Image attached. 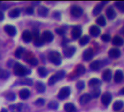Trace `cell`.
I'll use <instances>...</instances> for the list:
<instances>
[{
  "label": "cell",
  "mask_w": 124,
  "mask_h": 112,
  "mask_svg": "<svg viewBox=\"0 0 124 112\" xmlns=\"http://www.w3.org/2000/svg\"><path fill=\"white\" fill-rule=\"evenodd\" d=\"M100 93H101V92H100V90L99 88H95L94 90H93L92 91L90 95H91L92 98H98V97L100 96Z\"/></svg>",
  "instance_id": "37"
},
{
  "label": "cell",
  "mask_w": 124,
  "mask_h": 112,
  "mask_svg": "<svg viewBox=\"0 0 124 112\" xmlns=\"http://www.w3.org/2000/svg\"><path fill=\"white\" fill-rule=\"evenodd\" d=\"M44 44V41L41 37H39L37 39H35L34 40V45L36 47H41Z\"/></svg>",
  "instance_id": "36"
},
{
  "label": "cell",
  "mask_w": 124,
  "mask_h": 112,
  "mask_svg": "<svg viewBox=\"0 0 124 112\" xmlns=\"http://www.w3.org/2000/svg\"><path fill=\"white\" fill-rule=\"evenodd\" d=\"M102 9H103V4H97V5H96L95 7H94V8L93 9V15H99L101 12H102Z\"/></svg>",
  "instance_id": "30"
},
{
  "label": "cell",
  "mask_w": 124,
  "mask_h": 112,
  "mask_svg": "<svg viewBox=\"0 0 124 112\" xmlns=\"http://www.w3.org/2000/svg\"><path fill=\"white\" fill-rule=\"evenodd\" d=\"M4 13H3L1 11H0V21H1V20H2L4 19Z\"/></svg>",
  "instance_id": "50"
},
{
  "label": "cell",
  "mask_w": 124,
  "mask_h": 112,
  "mask_svg": "<svg viewBox=\"0 0 124 112\" xmlns=\"http://www.w3.org/2000/svg\"><path fill=\"white\" fill-rule=\"evenodd\" d=\"M0 4H1V2H0Z\"/></svg>",
  "instance_id": "55"
},
{
  "label": "cell",
  "mask_w": 124,
  "mask_h": 112,
  "mask_svg": "<svg viewBox=\"0 0 124 112\" xmlns=\"http://www.w3.org/2000/svg\"><path fill=\"white\" fill-rule=\"evenodd\" d=\"M33 12H34V9L32 7H27L26 9V13L28 14V15H32L33 14Z\"/></svg>",
  "instance_id": "47"
},
{
  "label": "cell",
  "mask_w": 124,
  "mask_h": 112,
  "mask_svg": "<svg viewBox=\"0 0 124 112\" xmlns=\"http://www.w3.org/2000/svg\"><path fill=\"white\" fill-rule=\"evenodd\" d=\"M101 66H102L101 61H100V60H95V61H93V62L90 64L89 67H90V69H91L92 70H93V71H97V70L101 67Z\"/></svg>",
  "instance_id": "24"
},
{
  "label": "cell",
  "mask_w": 124,
  "mask_h": 112,
  "mask_svg": "<svg viewBox=\"0 0 124 112\" xmlns=\"http://www.w3.org/2000/svg\"><path fill=\"white\" fill-rule=\"evenodd\" d=\"M124 102L122 101H117L113 103V110L114 111H120L124 107Z\"/></svg>",
  "instance_id": "28"
},
{
  "label": "cell",
  "mask_w": 124,
  "mask_h": 112,
  "mask_svg": "<svg viewBox=\"0 0 124 112\" xmlns=\"http://www.w3.org/2000/svg\"><path fill=\"white\" fill-rule=\"evenodd\" d=\"M0 112H7V109H1V111Z\"/></svg>",
  "instance_id": "52"
},
{
  "label": "cell",
  "mask_w": 124,
  "mask_h": 112,
  "mask_svg": "<svg viewBox=\"0 0 124 112\" xmlns=\"http://www.w3.org/2000/svg\"><path fill=\"white\" fill-rule=\"evenodd\" d=\"M35 104L37 106H44V100L43 98H39L35 102Z\"/></svg>",
  "instance_id": "45"
},
{
  "label": "cell",
  "mask_w": 124,
  "mask_h": 112,
  "mask_svg": "<svg viewBox=\"0 0 124 112\" xmlns=\"http://www.w3.org/2000/svg\"><path fill=\"white\" fill-rule=\"evenodd\" d=\"M32 38H33V35L31 34V31H28V30H25L23 32L22 34V39H23V41L26 43H28V42H31V41L32 40Z\"/></svg>",
  "instance_id": "14"
},
{
  "label": "cell",
  "mask_w": 124,
  "mask_h": 112,
  "mask_svg": "<svg viewBox=\"0 0 124 112\" xmlns=\"http://www.w3.org/2000/svg\"><path fill=\"white\" fill-rule=\"evenodd\" d=\"M76 47L73 46H68V47H65L63 49V53L64 55L67 58H70L72 57L74 53L76 52Z\"/></svg>",
  "instance_id": "7"
},
{
  "label": "cell",
  "mask_w": 124,
  "mask_h": 112,
  "mask_svg": "<svg viewBox=\"0 0 124 112\" xmlns=\"http://www.w3.org/2000/svg\"><path fill=\"white\" fill-rule=\"evenodd\" d=\"M108 55L112 58H118L121 56V52L118 48H112L109 50Z\"/></svg>",
  "instance_id": "12"
},
{
  "label": "cell",
  "mask_w": 124,
  "mask_h": 112,
  "mask_svg": "<svg viewBox=\"0 0 124 112\" xmlns=\"http://www.w3.org/2000/svg\"><path fill=\"white\" fill-rule=\"evenodd\" d=\"M101 85H102V82L99 79H97V78H93L90 79L89 82V86L90 87L98 88Z\"/></svg>",
  "instance_id": "15"
},
{
  "label": "cell",
  "mask_w": 124,
  "mask_h": 112,
  "mask_svg": "<svg viewBox=\"0 0 124 112\" xmlns=\"http://www.w3.org/2000/svg\"><path fill=\"white\" fill-rule=\"evenodd\" d=\"M38 73L40 75V77H45L47 74H48V71L46 70V69L45 67H39L38 69Z\"/></svg>",
  "instance_id": "31"
},
{
  "label": "cell",
  "mask_w": 124,
  "mask_h": 112,
  "mask_svg": "<svg viewBox=\"0 0 124 112\" xmlns=\"http://www.w3.org/2000/svg\"><path fill=\"white\" fill-rule=\"evenodd\" d=\"M85 72H86V68L84 66H82V65H78V66H76V68L75 69V73L78 76L82 75Z\"/></svg>",
  "instance_id": "27"
},
{
  "label": "cell",
  "mask_w": 124,
  "mask_h": 112,
  "mask_svg": "<svg viewBox=\"0 0 124 112\" xmlns=\"http://www.w3.org/2000/svg\"><path fill=\"white\" fill-rule=\"evenodd\" d=\"M32 35L34 36L35 39H37V38L40 37V36H39V35H40V34H39V30H37V29H35V30L33 31Z\"/></svg>",
  "instance_id": "48"
},
{
  "label": "cell",
  "mask_w": 124,
  "mask_h": 112,
  "mask_svg": "<svg viewBox=\"0 0 124 112\" xmlns=\"http://www.w3.org/2000/svg\"><path fill=\"white\" fill-rule=\"evenodd\" d=\"M110 39H111V37H110V36L109 35V34H103L102 36H101V39L102 40H103L105 42H108L110 40Z\"/></svg>",
  "instance_id": "44"
},
{
  "label": "cell",
  "mask_w": 124,
  "mask_h": 112,
  "mask_svg": "<svg viewBox=\"0 0 124 112\" xmlns=\"http://www.w3.org/2000/svg\"></svg>",
  "instance_id": "56"
},
{
  "label": "cell",
  "mask_w": 124,
  "mask_h": 112,
  "mask_svg": "<svg viewBox=\"0 0 124 112\" xmlns=\"http://www.w3.org/2000/svg\"><path fill=\"white\" fill-rule=\"evenodd\" d=\"M97 23H98V25L101 26H105L106 25V20L105 17L103 15L100 16L97 19Z\"/></svg>",
  "instance_id": "34"
},
{
  "label": "cell",
  "mask_w": 124,
  "mask_h": 112,
  "mask_svg": "<svg viewBox=\"0 0 124 112\" xmlns=\"http://www.w3.org/2000/svg\"><path fill=\"white\" fill-rule=\"evenodd\" d=\"M76 87H77L78 90H83V89L85 87V83H84V82H83V81H79V82H78L76 83Z\"/></svg>",
  "instance_id": "43"
},
{
  "label": "cell",
  "mask_w": 124,
  "mask_h": 112,
  "mask_svg": "<svg viewBox=\"0 0 124 112\" xmlns=\"http://www.w3.org/2000/svg\"><path fill=\"white\" fill-rule=\"evenodd\" d=\"M81 34H82V28L80 26H76L73 28L71 35L74 39H78L81 36Z\"/></svg>",
  "instance_id": "6"
},
{
  "label": "cell",
  "mask_w": 124,
  "mask_h": 112,
  "mask_svg": "<svg viewBox=\"0 0 124 112\" xmlns=\"http://www.w3.org/2000/svg\"><path fill=\"white\" fill-rule=\"evenodd\" d=\"M83 9L78 5H73L70 8V13L74 17H80L83 14Z\"/></svg>",
  "instance_id": "5"
},
{
  "label": "cell",
  "mask_w": 124,
  "mask_h": 112,
  "mask_svg": "<svg viewBox=\"0 0 124 112\" xmlns=\"http://www.w3.org/2000/svg\"><path fill=\"white\" fill-rule=\"evenodd\" d=\"M124 43V39L119 36H116L112 40V44L115 46H122Z\"/></svg>",
  "instance_id": "22"
},
{
  "label": "cell",
  "mask_w": 124,
  "mask_h": 112,
  "mask_svg": "<svg viewBox=\"0 0 124 112\" xmlns=\"http://www.w3.org/2000/svg\"><path fill=\"white\" fill-rule=\"evenodd\" d=\"M106 15L109 20H113L116 17V12L113 7H109L106 10Z\"/></svg>",
  "instance_id": "18"
},
{
  "label": "cell",
  "mask_w": 124,
  "mask_h": 112,
  "mask_svg": "<svg viewBox=\"0 0 124 112\" xmlns=\"http://www.w3.org/2000/svg\"><path fill=\"white\" fill-rule=\"evenodd\" d=\"M100 28L96 25L92 26L89 28V34L94 37H97L100 34Z\"/></svg>",
  "instance_id": "13"
},
{
  "label": "cell",
  "mask_w": 124,
  "mask_h": 112,
  "mask_svg": "<svg viewBox=\"0 0 124 112\" xmlns=\"http://www.w3.org/2000/svg\"><path fill=\"white\" fill-rule=\"evenodd\" d=\"M93 55H94V52H93L92 49L88 48V49L85 50L83 53V59L85 61H89L92 59Z\"/></svg>",
  "instance_id": "11"
},
{
  "label": "cell",
  "mask_w": 124,
  "mask_h": 112,
  "mask_svg": "<svg viewBox=\"0 0 124 112\" xmlns=\"http://www.w3.org/2000/svg\"><path fill=\"white\" fill-rule=\"evenodd\" d=\"M20 84L21 85H32L33 82L31 79H24L21 82H20Z\"/></svg>",
  "instance_id": "42"
},
{
  "label": "cell",
  "mask_w": 124,
  "mask_h": 112,
  "mask_svg": "<svg viewBox=\"0 0 124 112\" xmlns=\"http://www.w3.org/2000/svg\"><path fill=\"white\" fill-rule=\"evenodd\" d=\"M14 73L17 76L23 77L31 74V71L20 63H15L14 65Z\"/></svg>",
  "instance_id": "1"
},
{
  "label": "cell",
  "mask_w": 124,
  "mask_h": 112,
  "mask_svg": "<svg viewBox=\"0 0 124 112\" xmlns=\"http://www.w3.org/2000/svg\"><path fill=\"white\" fill-rule=\"evenodd\" d=\"M89 40H90V39H89V37L88 36H84L82 38H81V39L79 41V44L81 46H84V45H86V44L89 43Z\"/></svg>",
  "instance_id": "35"
},
{
  "label": "cell",
  "mask_w": 124,
  "mask_h": 112,
  "mask_svg": "<svg viewBox=\"0 0 124 112\" xmlns=\"http://www.w3.org/2000/svg\"><path fill=\"white\" fill-rule=\"evenodd\" d=\"M28 63H29L32 66H37V64H38V60H37V58H36L34 57H31V58H28Z\"/></svg>",
  "instance_id": "41"
},
{
  "label": "cell",
  "mask_w": 124,
  "mask_h": 112,
  "mask_svg": "<svg viewBox=\"0 0 124 112\" xmlns=\"http://www.w3.org/2000/svg\"><path fill=\"white\" fill-rule=\"evenodd\" d=\"M65 76V71H63V70H61V71H57L55 74L52 75L49 79V82H48V84L49 85H54L57 81L59 80H61Z\"/></svg>",
  "instance_id": "3"
},
{
  "label": "cell",
  "mask_w": 124,
  "mask_h": 112,
  "mask_svg": "<svg viewBox=\"0 0 124 112\" xmlns=\"http://www.w3.org/2000/svg\"><path fill=\"white\" fill-rule=\"evenodd\" d=\"M4 28L5 32L8 34L10 36H14L17 34L16 28L12 25H6Z\"/></svg>",
  "instance_id": "10"
},
{
  "label": "cell",
  "mask_w": 124,
  "mask_h": 112,
  "mask_svg": "<svg viewBox=\"0 0 124 112\" xmlns=\"http://www.w3.org/2000/svg\"><path fill=\"white\" fill-rule=\"evenodd\" d=\"M116 6L117 8L121 10L122 12H124V1H116Z\"/></svg>",
  "instance_id": "39"
},
{
  "label": "cell",
  "mask_w": 124,
  "mask_h": 112,
  "mask_svg": "<svg viewBox=\"0 0 124 112\" xmlns=\"http://www.w3.org/2000/svg\"><path fill=\"white\" fill-rule=\"evenodd\" d=\"M55 31H56V33H57V34H58L59 35H61V36L64 35V34H65V31L63 28H56V29H55Z\"/></svg>",
  "instance_id": "46"
},
{
  "label": "cell",
  "mask_w": 124,
  "mask_h": 112,
  "mask_svg": "<svg viewBox=\"0 0 124 112\" xmlns=\"http://www.w3.org/2000/svg\"><path fill=\"white\" fill-rule=\"evenodd\" d=\"M48 107L51 109H57L59 107V104L56 101H51L48 104Z\"/></svg>",
  "instance_id": "38"
},
{
  "label": "cell",
  "mask_w": 124,
  "mask_h": 112,
  "mask_svg": "<svg viewBox=\"0 0 124 112\" xmlns=\"http://www.w3.org/2000/svg\"><path fill=\"white\" fill-rule=\"evenodd\" d=\"M36 89L39 93H44L45 91L46 87H45V85L42 82L38 81L36 83Z\"/></svg>",
  "instance_id": "29"
},
{
  "label": "cell",
  "mask_w": 124,
  "mask_h": 112,
  "mask_svg": "<svg viewBox=\"0 0 124 112\" xmlns=\"http://www.w3.org/2000/svg\"><path fill=\"white\" fill-rule=\"evenodd\" d=\"M70 89L68 87H65L60 90L57 95V98L60 100H65L70 95Z\"/></svg>",
  "instance_id": "4"
},
{
  "label": "cell",
  "mask_w": 124,
  "mask_h": 112,
  "mask_svg": "<svg viewBox=\"0 0 124 112\" xmlns=\"http://www.w3.org/2000/svg\"><path fill=\"white\" fill-rule=\"evenodd\" d=\"M91 100H92V97H91L90 94L85 93L80 97V103L81 105H85V104L88 103Z\"/></svg>",
  "instance_id": "16"
},
{
  "label": "cell",
  "mask_w": 124,
  "mask_h": 112,
  "mask_svg": "<svg viewBox=\"0 0 124 112\" xmlns=\"http://www.w3.org/2000/svg\"><path fill=\"white\" fill-rule=\"evenodd\" d=\"M101 101H102V103L105 106H108L110 103V102L112 101V95H111V93H108V92L105 93L102 95Z\"/></svg>",
  "instance_id": "8"
},
{
  "label": "cell",
  "mask_w": 124,
  "mask_h": 112,
  "mask_svg": "<svg viewBox=\"0 0 124 112\" xmlns=\"http://www.w3.org/2000/svg\"><path fill=\"white\" fill-rule=\"evenodd\" d=\"M30 94H31V92L28 89H26V88H24V89H22L20 93H19V96L21 99H23V100H25L27 98H29L30 96Z\"/></svg>",
  "instance_id": "17"
},
{
  "label": "cell",
  "mask_w": 124,
  "mask_h": 112,
  "mask_svg": "<svg viewBox=\"0 0 124 112\" xmlns=\"http://www.w3.org/2000/svg\"><path fill=\"white\" fill-rule=\"evenodd\" d=\"M5 97L8 101H15L16 98V95L13 93H9L6 95Z\"/></svg>",
  "instance_id": "40"
},
{
  "label": "cell",
  "mask_w": 124,
  "mask_h": 112,
  "mask_svg": "<svg viewBox=\"0 0 124 112\" xmlns=\"http://www.w3.org/2000/svg\"><path fill=\"white\" fill-rule=\"evenodd\" d=\"M48 58L51 63H52L56 66H59L61 64L62 62L61 56L60 54L57 51H51L48 55Z\"/></svg>",
  "instance_id": "2"
},
{
  "label": "cell",
  "mask_w": 124,
  "mask_h": 112,
  "mask_svg": "<svg viewBox=\"0 0 124 112\" xmlns=\"http://www.w3.org/2000/svg\"><path fill=\"white\" fill-rule=\"evenodd\" d=\"M112 77H113V74L110 69L105 70L102 74V78L105 82H110L112 79Z\"/></svg>",
  "instance_id": "19"
},
{
  "label": "cell",
  "mask_w": 124,
  "mask_h": 112,
  "mask_svg": "<svg viewBox=\"0 0 124 112\" xmlns=\"http://www.w3.org/2000/svg\"><path fill=\"white\" fill-rule=\"evenodd\" d=\"M9 77V73L8 71L0 69V79H7Z\"/></svg>",
  "instance_id": "33"
},
{
  "label": "cell",
  "mask_w": 124,
  "mask_h": 112,
  "mask_svg": "<svg viewBox=\"0 0 124 112\" xmlns=\"http://www.w3.org/2000/svg\"><path fill=\"white\" fill-rule=\"evenodd\" d=\"M41 38L43 39L44 42H46L49 43V42H51L53 40L54 35H53V34L50 31H45L43 32Z\"/></svg>",
  "instance_id": "9"
},
{
  "label": "cell",
  "mask_w": 124,
  "mask_h": 112,
  "mask_svg": "<svg viewBox=\"0 0 124 112\" xmlns=\"http://www.w3.org/2000/svg\"><path fill=\"white\" fill-rule=\"evenodd\" d=\"M53 17H54V18H56V19H60V14L58 12H54L53 13Z\"/></svg>",
  "instance_id": "49"
},
{
  "label": "cell",
  "mask_w": 124,
  "mask_h": 112,
  "mask_svg": "<svg viewBox=\"0 0 124 112\" xmlns=\"http://www.w3.org/2000/svg\"><path fill=\"white\" fill-rule=\"evenodd\" d=\"M124 79V73L121 70H117L114 75V80L116 83H120Z\"/></svg>",
  "instance_id": "20"
},
{
  "label": "cell",
  "mask_w": 124,
  "mask_h": 112,
  "mask_svg": "<svg viewBox=\"0 0 124 112\" xmlns=\"http://www.w3.org/2000/svg\"><path fill=\"white\" fill-rule=\"evenodd\" d=\"M121 94L124 95V88H122V90H121Z\"/></svg>",
  "instance_id": "53"
},
{
  "label": "cell",
  "mask_w": 124,
  "mask_h": 112,
  "mask_svg": "<svg viewBox=\"0 0 124 112\" xmlns=\"http://www.w3.org/2000/svg\"><path fill=\"white\" fill-rule=\"evenodd\" d=\"M122 33H123V34L124 35V28L122 29Z\"/></svg>",
  "instance_id": "54"
},
{
  "label": "cell",
  "mask_w": 124,
  "mask_h": 112,
  "mask_svg": "<svg viewBox=\"0 0 124 112\" xmlns=\"http://www.w3.org/2000/svg\"><path fill=\"white\" fill-rule=\"evenodd\" d=\"M24 107L23 104H15L11 106H9V109H11V112H21L23 111V109Z\"/></svg>",
  "instance_id": "23"
},
{
  "label": "cell",
  "mask_w": 124,
  "mask_h": 112,
  "mask_svg": "<svg viewBox=\"0 0 124 112\" xmlns=\"http://www.w3.org/2000/svg\"><path fill=\"white\" fill-rule=\"evenodd\" d=\"M33 4H40V1H33Z\"/></svg>",
  "instance_id": "51"
},
{
  "label": "cell",
  "mask_w": 124,
  "mask_h": 112,
  "mask_svg": "<svg viewBox=\"0 0 124 112\" xmlns=\"http://www.w3.org/2000/svg\"><path fill=\"white\" fill-rule=\"evenodd\" d=\"M38 14L40 16L46 17L49 14V9L44 6H40L38 8Z\"/></svg>",
  "instance_id": "21"
},
{
  "label": "cell",
  "mask_w": 124,
  "mask_h": 112,
  "mask_svg": "<svg viewBox=\"0 0 124 112\" xmlns=\"http://www.w3.org/2000/svg\"><path fill=\"white\" fill-rule=\"evenodd\" d=\"M65 111L66 112H76V108L74 106V104L71 103H68L65 105L64 106Z\"/></svg>",
  "instance_id": "25"
},
{
  "label": "cell",
  "mask_w": 124,
  "mask_h": 112,
  "mask_svg": "<svg viewBox=\"0 0 124 112\" xmlns=\"http://www.w3.org/2000/svg\"><path fill=\"white\" fill-rule=\"evenodd\" d=\"M24 51H25V49H24L23 47H19L15 50V57L17 58H21V57H22V55H23Z\"/></svg>",
  "instance_id": "32"
},
{
  "label": "cell",
  "mask_w": 124,
  "mask_h": 112,
  "mask_svg": "<svg viewBox=\"0 0 124 112\" xmlns=\"http://www.w3.org/2000/svg\"><path fill=\"white\" fill-rule=\"evenodd\" d=\"M20 14V10L19 8H15L9 12V16L12 18H16L19 17Z\"/></svg>",
  "instance_id": "26"
}]
</instances>
